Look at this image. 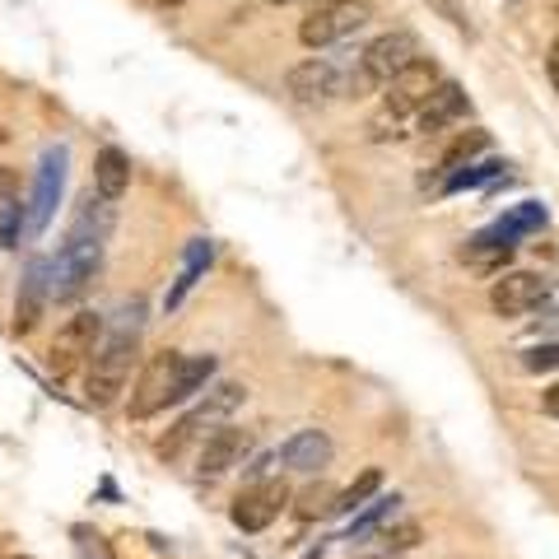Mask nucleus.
I'll list each match as a JSON object with an SVG mask.
<instances>
[{
    "label": "nucleus",
    "mask_w": 559,
    "mask_h": 559,
    "mask_svg": "<svg viewBox=\"0 0 559 559\" xmlns=\"http://www.w3.org/2000/svg\"><path fill=\"white\" fill-rule=\"evenodd\" d=\"M546 70H550V84L559 90V57H550V61H546Z\"/></svg>",
    "instance_id": "nucleus-31"
},
{
    "label": "nucleus",
    "mask_w": 559,
    "mask_h": 559,
    "mask_svg": "<svg viewBox=\"0 0 559 559\" xmlns=\"http://www.w3.org/2000/svg\"><path fill=\"white\" fill-rule=\"evenodd\" d=\"M443 84V70L433 57H415L406 70H396V75L382 84V112L392 117H415L419 108L429 103V94Z\"/></svg>",
    "instance_id": "nucleus-8"
},
{
    "label": "nucleus",
    "mask_w": 559,
    "mask_h": 559,
    "mask_svg": "<svg viewBox=\"0 0 559 559\" xmlns=\"http://www.w3.org/2000/svg\"><path fill=\"white\" fill-rule=\"evenodd\" d=\"M499 224H503V229H509L513 238H522V234H532V229H540V224H546V210H540L536 201H527V205L509 210V215H503Z\"/></svg>",
    "instance_id": "nucleus-24"
},
{
    "label": "nucleus",
    "mask_w": 559,
    "mask_h": 559,
    "mask_svg": "<svg viewBox=\"0 0 559 559\" xmlns=\"http://www.w3.org/2000/svg\"><path fill=\"white\" fill-rule=\"evenodd\" d=\"M373 536L382 540L388 555H401V550H415L419 540H425V527H419V522H382Z\"/></svg>",
    "instance_id": "nucleus-21"
},
{
    "label": "nucleus",
    "mask_w": 559,
    "mask_h": 559,
    "mask_svg": "<svg viewBox=\"0 0 559 559\" xmlns=\"http://www.w3.org/2000/svg\"><path fill=\"white\" fill-rule=\"evenodd\" d=\"M336 503H341V489L331 480H312L299 489V499H294V513L304 522H318V518H336Z\"/></svg>",
    "instance_id": "nucleus-19"
},
{
    "label": "nucleus",
    "mask_w": 559,
    "mask_h": 559,
    "mask_svg": "<svg viewBox=\"0 0 559 559\" xmlns=\"http://www.w3.org/2000/svg\"><path fill=\"white\" fill-rule=\"evenodd\" d=\"M331 439H326V429H299V433H289L285 448H280V462H285L289 471H304V476H312V471H322L331 462Z\"/></svg>",
    "instance_id": "nucleus-16"
},
{
    "label": "nucleus",
    "mask_w": 559,
    "mask_h": 559,
    "mask_svg": "<svg viewBox=\"0 0 559 559\" xmlns=\"http://www.w3.org/2000/svg\"><path fill=\"white\" fill-rule=\"evenodd\" d=\"M415 57H425L415 33H411V28H392V33H378V38L359 51L355 70L364 75V84H369V90H382V84H388L396 70H406Z\"/></svg>",
    "instance_id": "nucleus-7"
},
{
    "label": "nucleus",
    "mask_w": 559,
    "mask_h": 559,
    "mask_svg": "<svg viewBox=\"0 0 559 559\" xmlns=\"http://www.w3.org/2000/svg\"><path fill=\"white\" fill-rule=\"evenodd\" d=\"M10 559H28V555H10Z\"/></svg>",
    "instance_id": "nucleus-33"
},
{
    "label": "nucleus",
    "mask_w": 559,
    "mask_h": 559,
    "mask_svg": "<svg viewBox=\"0 0 559 559\" xmlns=\"http://www.w3.org/2000/svg\"><path fill=\"white\" fill-rule=\"evenodd\" d=\"M94 191L103 201H112V205L131 191V159L117 145H103L94 154Z\"/></svg>",
    "instance_id": "nucleus-17"
},
{
    "label": "nucleus",
    "mask_w": 559,
    "mask_h": 559,
    "mask_svg": "<svg viewBox=\"0 0 559 559\" xmlns=\"http://www.w3.org/2000/svg\"><path fill=\"white\" fill-rule=\"evenodd\" d=\"M550 294V280L536 275V271H503L495 285H489V308L499 312V318H527L546 304Z\"/></svg>",
    "instance_id": "nucleus-10"
},
{
    "label": "nucleus",
    "mask_w": 559,
    "mask_h": 559,
    "mask_svg": "<svg viewBox=\"0 0 559 559\" xmlns=\"http://www.w3.org/2000/svg\"><path fill=\"white\" fill-rule=\"evenodd\" d=\"M373 20V10L364 5V0H331V5H312L308 20L299 24V43L322 51V47H336L345 38H355V33H364Z\"/></svg>",
    "instance_id": "nucleus-5"
},
{
    "label": "nucleus",
    "mask_w": 559,
    "mask_h": 559,
    "mask_svg": "<svg viewBox=\"0 0 559 559\" xmlns=\"http://www.w3.org/2000/svg\"><path fill=\"white\" fill-rule=\"evenodd\" d=\"M382 489V471H364V476L349 485V489H341V503H336V513H359L364 503H369L373 495Z\"/></svg>",
    "instance_id": "nucleus-22"
},
{
    "label": "nucleus",
    "mask_w": 559,
    "mask_h": 559,
    "mask_svg": "<svg viewBox=\"0 0 559 559\" xmlns=\"http://www.w3.org/2000/svg\"><path fill=\"white\" fill-rule=\"evenodd\" d=\"M540 406H546V415H555V419H559V382H555V388H546V396H540Z\"/></svg>",
    "instance_id": "nucleus-30"
},
{
    "label": "nucleus",
    "mask_w": 559,
    "mask_h": 559,
    "mask_svg": "<svg viewBox=\"0 0 559 559\" xmlns=\"http://www.w3.org/2000/svg\"><path fill=\"white\" fill-rule=\"evenodd\" d=\"M248 452H252V433L224 425V429H215V433H210V439L201 443V452H197V476H201V480L229 476L234 466H242V457H248Z\"/></svg>",
    "instance_id": "nucleus-13"
},
{
    "label": "nucleus",
    "mask_w": 559,
    "mask_h": 559,
    "mask_svg": "<svg viewBox=\"0 0 559 559\" xmlns=\"http://www.w3.org/2000/svg\"><path fill=\"white\" fill-rule=\"evenodd\" d=\"M187 355L178 349H164V355H154L145 369H140L135 388H131V419H150L168 406H182L187 401Z\"/></svg>",
    "instance_id": "nucleus-2"
},
{
    "label": "nucleus",
    "mask_w": 559,
    "mask_h": 559,
    "mask_svg": "<svg viewBox=\"0 0 559 559\" xmlns=\"http://www.w3.org/2000/svg\"><path fill=\"white\" fill-rule=\"evenodd\" d=\"M140 304L131 312V322H121L112 331H103V341L90 359V373H84V401L90 406H112V401L127 392L131 369H135V355H140Z\"/></svg>",
    "instance_id": "nucleus-1"
},
{
    "label": "nucleus",
    "mask_w": 559,
    "mask_h": 559,
    "mask_svg": "<svg viewBox=\"0 0 559 559\" xmlns=\"http://www.w3.org/2000/svg\"><path fill=\"white\" fill-rule=\"evenodd\" d=\"M489 150V135L476 127V131H462L457 140H452V145H448V154H443V173H457V168H466L471 159H476V154H485Z\"/></svg>",
    "instance_id": "nucleus-20"
},
{
    "label": "nucleus",
    "mask_w": 559,
    "mask_h": 559,
    "mask_svg": "<svg viewBox=\"0 0 559 559\" xmlns=\"http://www.w3.org/2000/svg\"><path fill=\"white\" fill-rule=\"evenodd\" d=\"M275 5H289V0H275Z\"/></svg>",
    "instance_id": "nucleus-35"
},
{
    "label": "nucleus",
    "mask_w": 559,
    "mask_h": 559,
    "mask_svg": "<svg viewBox=\"0 0 559 559\" xmlns=\"http://www.w3.org/2000/svg\"><path fill=\"white\" fill-rule=\"evenodd\" d=\"M20 210H28V201L20 197V178H14V168H0V219L20 215Z\"/></svg>",
    "instance_id": "nucleus-27"
},
{
    "label": "nucleus",
    "mask_w": 559,
    "mask_h": 559,
    "mask_svg": "<svg viewBox=\"0 0 559 559\" xmlns=\"http://www.w3.org/2000/svg\"><path fill=\"white\" fill-rule=\"evenodd\" d=\"M522 369L527 373H559V341H540L522 349Z\"/></svg>",
    "instance_id": "nucleus-26"
},
{
    "label": "nucleus",
    "mask_w": 559,
    "mask_h": 559,
    "mask_svg": "<svg viewBox=\"0 0 559 559\" xmlns=\"http://www.w3.org/2000/svg\"><path fill=\"white\" fill-rule=\"evenodd\" d=\"M159 5H168V10H178V5H187V0H159Z\"/></svg>",
    "instance_id": "nucleus-32"
},
{
    "label": "nucleus",
    "mask_w": 559,
    "mask_h": 559,
    "mask_svg": "<svg viewBox=\"0 0 559 559\" xmlns=\"http://www.w3.org/2000/svg\"><path fill=\"white\" fill-rule=\"evenodd\" d=\"M503 164L499 159H485V164H466L457 173H448V191H462V187H476V182H489V178H499Z\"/></svg>",
    "instance_id": "nucleus-25"
},
{
    "label": "nucleus",
    "mask_w": 559,
    "mask_h": 559,
    "mask_svg": "<svg viewBox=\"0 0 559 559\" xmlns=\"http://www.w3.org/2000/svg\"><path fill=\"white\" fill-rule=\"evenodd\" d=\"M242 401H248V388L242 382H215L201 401H197V411L191 415H182L178 425H173V433L168 439H159V457H182V448L197 439L201 429H210V425H219V419H229Z\"/></svg>",
    "instance_id": "nucleus-4"
},
{
    "label": "nucleus",
    "mask_w": 559,
    "mask_h": 559,
    "mask_svg": "<svg viewBox=\"0 0 559 559\" xmlns=\"http://www.w3.org/2000/svg\"><path fill=\"white\" fill-rule=\"evenodd\" d=\"M373 559H392V555H373Z\"/></svg>",
    "instance_id": "nucleus-34"
},
{
    "label": "nucleus",
    "mask_w": 559,
    "mask_h": 559,
    "mask_svg": "<svg viewBox=\"0 0 559 559\" xmlns=\"http://www.w3.org/2000/svg\"><path fill=\"white\" fill-rule=\"evenodd\" d=\"M289 485L285 480H257V485H248V489H242V495L234 499V527L238 532H266L271 527V522L280 518V513H285L289 509Z\"/></svg>",
    "instance_id": "nucleus-11"
},
{
    "label": "nucleus",
    "mask_w": 559,
    "mask_h": 559,
    "mask_svg": "<svg viewBox=\"0 0 559 559\" xmlns=\"http://www.w3.org/2000/svg\"><path fill=\"white\" fill-rule=\"evenodd\" d=\"M285 90L294 103H304V108H326V103L345 98V70L326 57H308L299 66H289Z\"/></svg>",
    "instance_id": "nucleus-9"
},
{
    "label": "nucleus",
    "mask_w": 559,
    "mask_h": 559,
    "mask_svg": "<svg viewBox=\"0 0 559 559\" xmlns=\"http://www.w3.org/2000/svg\"><path fill=\"white\" fill-rule=\"evenodd\" d=\"M536 331H540V336H559V308H555V312H546V318L536 322Z\"/></svg>",
    "instance_id": "nucleus-29"
},
{
    "label": "nucleus",
    "mask_w": 559,
    "mask_h": 559,
    "mask_svg": "<svg viewBox=\"0 0 559 559\" xmlns=\"http://www.w3.org/2000/svg\"><path fill=\"white\" fill-rule=\"evenodd\" d=\"M471 112V98L457 80H443L439 90L429 94V103L415 112V131L419 135H443L448 127H457V121Z\"/></svg>",
    "instance_id": "nucleus-14"
},
{
    "label": "nucleus",
    "mask_w": 559,
    "mask_h": 559,
    "mask_svg": "<svg viewBox=\"0 0 559 559\" xmlns=\"http://www.w3.org/2000/svg\"><path fill=\"white\" fill-rule=\"evenodd\" d=\"M392 513H396V495H392V499H373V503H364V513H359L355 522H349V536H369V532H378Z\"/></svg>",
    "instance_id": "nucleus-23"
},
{
    "label": "nucleus",
    "mask_w": 559,
    "mask_h": 559,
    "mask_svg": "<svg viewBox=\"0 0 559 559\" xmlns=\"http://www.w3.org/2000/svg\"><path fill=\"white\" fill-rule=\"evenodd\" d=\"M103 242L108 238H90V234H70L66 238V248L57 252V261H51V299L75 304L80 294L90 289V280L103 266Z\"/></svg>",
    "instance_id": "nucleus-3"
},
{
    "label": "nucleus",
    "mask_w": 559,
    "mask_h": 559,
    "mask_svg": "<svg viewBox=\"0 0 559 559\" xmlns=\"http://www.w3.org/2000/svg\"><path fill=\"white\" fill-rule=\"evenodd\" d=\"M66 145H51L38 164V178H33V197H28V234H43L51 215H57L61 187H66Z\"/></svg>",
    "instance_id": "nucleus-12"
},
{
    "label": "nucleus",
    "mask_w": 559,
    "mask_h": 559,
    "mask_svg": "<svg viewBox=\"0 0 559 559\" xmlns=\"http://www.w3.org/2000/svg\"><path fill=\"white\" fill-rule=\"evenodd\" d=\"M103 341V318L98 312H75V318H66L57 326V336L47 345V369L57 378H70L80 369V364L94 359V349Z\"/></svg>",
    "instance_id": "nucleus-6"
},
{
    "label": "nucleus",
    "mask_w": 559,
    "mask_h": 559,
    "mask_svg": "<svg viewBox=\"0 0 559 559\" xmlns=\"http://www.w3.org/2000/svg\"><path fill=\"white\" fill-rule=\"evenodd\" d=\"M75 540H80V550L84 559H108V550H103V540L90 532V527H75Z\"/></svg>",
    "instance_id": "nucleus-28"
},
{
    "label": "nucleus",
    "mask_w": 559,
    "mask_h": 559,
    "mask_svg": "<svg viewBox=\"0 0 559 559\" xmlns=\"http://www.w3.org/2000/svg\"><path fill=\"white\" fill-rule=\"evenodd\" d=\"M47 275H51V261L47 257H33L24 280H20V304H14V331H20V336H28V331L38 326L43 308L51 304V280Z\"/></svg>",
    "instance_id": "nucleus-15"
},
{
    "label": "nucleus",
    "mask_w": 559,
    "mask_h": 559,
    "mask_svg": "<svg viewBox=\"0 0 559 559\" xmlns=\"http://www.w3.org/2000/svg\"><path fill=\"white\" fill-rule=\"evenodd\" d=\"M210 257H215V242H210V238H191V242H187L182 271H178V280H173V289L164 294V308H168V312H173V308H178V304L187 299V294H191V289H197V280L205 275V266H210Z\"/></svg>",
    "instance_id": "nucleus-18"
}]
</instances>
